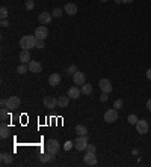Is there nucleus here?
Masks as SVG:
<instances>
[{
    "mask_svg": "<svg viewBox=\"0 0 151 167\" xmlns=\"http://www.w3.org/2000/svg\"><path fill=\"white\" fill-rule=\"evenodd\" d=\"M20 47L23 50H30V48H35L36 47V36L33 35H24L20 39Z\"/></svg>",
    "mask_w": 151,
    "mask_h": 167,
    "instance_id": "f257e3e1",
    "label": "nucleus"
},
{
    "mask_svg": "<svg viewBox=\"0 0 151 167\" xmlns=\"http://www.w3.org/2000/svg\"><path fill=\"white\" fill-rule=\"evenodd\" d=\"M86 146H88V136H79L74 140V148L77 151H86Z\"/></svg>",
    "mask_w": 151,
    "mask_h": 167,
    "instance_id": "f03ea898",
    "label": "nucleus"
},
{
    "mask_svg": "<svg viewBox=\"0 0 151 167\" xmlns=\"http://www.w3.org/2000/svg\"><path fill=\"white\" fill-rule=\"evenodd\" d=\"M45 149L50 154H58V151L60 149V143L58 140H54V138H50V140L45 142Z\"/></svg>",
    "mask_w": 151,
    "mask_h": 167,
    "instance_id": "7ed1b4c3",
    "label": "nucleus"
},
{
    "mask_svg": "<svg viewBox=\"0 0 151 167\" xmlns=\"http://www.w3.org/2000/svg\"><path fill=\"white\" fill-rule=\"evenodd\" d=\"M104 121L106 123H113L115 121H118V110L116 108H110L104 113Z\"/></svg>",
    "mask_w": 151,
    "mask_h": 167,
    "instance_id": "20e7f679",
    "label": "nucleus"
},
{
    "mask_svg": "<svg viewBox=\"0 0 151 167\" xmlns=\"http://www.w3.org/2000/svg\"><path fill=\"white\" fill-rule=\"evenodd\" d=\"M20 107V98L18 97H9L6 99V108L8 110H17Z\"/></svg>",
    "mask_w": 151,
    "mask_h": 167,
    "instance_id": "39448f33",
    "label": "nucleus"
},
{
    "mask_svg": "<svg viewBox=\"0 0 151 167\" xmlns=\"http://www.w3.org/2000/svg\"><path fill=\"white\" fill-rule=\"evenodd\" d=\"M148 129H150L148 122L143 121V119H139V121H137V123H136V131H137L139 134H147Z\"/></svg>",
    "mask_w": 151,
    "mask_h": 167,
    "instance_id": "423d86ee",
    "label": "nucleus"
},
{
    "mask_svg": "<svg viewBox=\"0 0 151 167\" xmlns=\"http://www.w3.org/2000/svg\"><path fill=\"white\" fill-rule=\"evenodd\" d=\"M83 163H85L86 166H95V164H97L95 154H94V152H86L85 157H83Z\"/></svg>",
    "mask_w": 151,
    "mask_h": 167,
    "instance_id": "0eeeda50",
    "label": "nucleus"
},
{
    "mask_svg": "<svg viewBox=\"0 0 151 167\" xmlns=\"http://www.w3.org/2000/svg\"><path fill=\"white\" fill-rule=\"evenodd\" d=\"M73 81H74V84H77V86H83L85 81H86V76H85V72L77 71L76 74H73Z\"/></svg>",
    "mask_w": 151,
    "mask_h": 167,
    "instance_id": "6e6552de",
    "label": "nucleus"
},
{
    "mask_svg": "<svg viewBox=\"0 0 151 167\" xmlns=\"http://www.w3.org/2000/svg\"><path fill=\"white\" fill-rule=\"evenodd\" d=\"M98 86H100V89L103 92H106V93H110L112 92V84H110V81L107 80V78H101L100 80V83H98Z\"/></svg>",
    "mask_w": 151,
    "mask_h": 167,
    "instance_id": "1a4fd4ad",
    "label": "nucleus"
},
{
    "mask_svg": "<svg viewBox=\"0 0 151 167\" xmlns=\"http://www.w3.org/2000/svg\"><path fill=\"white\" fill-rule=\"evenodd\" d=\"M27 65H29V71L33 72V74H39V72L42 71V65L36 60H30Z\"/></svg>",
    "mask_w": 151,
    "mask_h": 167,
    "instance_id": "9d476101",
    "label": "nucleus"
},
{
    "mask_svg": "<svg viewBox=\"0 0 151 167\" xmlns=\"http://www.w3.org/2000/svg\"><path fill=\"white\" fill-rule=\"evenodd\" d=\"M35 36L36 39H45L48 36V30H47V27L45 26H39L36 27V30H35Z\"/></svg>",
    "mask_w": 151,
    "mask_h": 167,
    "instance_id": "9b49d317",
    "label": "nucleus"
},
{
    "mask_svg": "<svg viewBox=\"0 0 151 167\" xmlns=\"http://www.w3.org/2000/svg\"><path fill=\"white\" fill-rule=\"evenodd\" d=\"M80 95H82V89L79 86H73V87L68 89V97L71 99H77Z\"/></svg>",
    "mask_w": 151,
    "mask_h": 167,
    "instance_id": "f8f14e48",
    "label": "nucleus"
},
{
    "mask_svg": "<svg viewBox=\"0 0 151 167\" xmlns=\"http://www.w3.org/2000/svg\"><path fill=\"white\" fill-rule=\"evenodd\" d=\"M52 18H53V15L50 12H41L38 15V21H39V24H48L52 21Z\"/></svg>",
    "mask_w": 151,
    "mask_h": 167,
    "instance_id": "ddd939ff",
    "label": "nucleus"
},
{
    "mask_svg": "<svg viewBox=\"0 0 151 167\" xmlns=\"http://www.w3.org/2000/svg\"><path fill=\"white\" fill-rule=\"evenodd\" d=\"M0 161H2L3 166H8V164H11L14 161V157L11 154H8V152H2L0 154Z\"/></svg>",
    "mask_w": 151,
    "mask_h": 167,
    "instance_id": "4468645a",
    "label": "nucleus"
},
{
    "mask_svg": "<svg viewBox=\"0 0 151 167\" xmlns=\"http://www.w3.org/2000/svg\"><path fill=\"white\" fill-rule=\"evenodd\" d=\"M44 106H45V108H56L58 107V99L53 98V97H45Z\"/></svg>",
    "mask_w": 151,
    "mask_h": 167,
    "instance_id": "2eb2a0df",
    "label": "nucleus"
},
{
    "mask_svg": "<svg viewBox=\"0 0 151 167\" xmlns=\"http://www.w3.org/2000/svg\"><path fill=\"white\" fill-rule=\"evenodd\" d=\"M64 12L68 14L70 17H73L77 14V6H76L74 3H67V5L64 6Z\"/></svg>",
    "mask_w": 151,
    "mask_h": 167,
    "instance_id": "dca6fc26",
    "label": "nucleus"
},
{
    "mask_svg": "<svg viewBox=\"0 0 151 167\" xmlns=\"http://www.w3.org/2000/svg\"><path fill=\"white\" fill-rule=\"evenodd\" d=\"M59 83H60V76L58 72H54V74H52V76L48 77V84H50V86L54 87V86H58Z\"/></svg>",
    "mask_w": 151,
    "mask_h": 167,
    "instance_id": "f3484780",
    "label": "nucleus"
},
{
    "mask_svg": "<svg viewBox=\"0 0 151 167\" xmlns=\"http://www.w3.org/2000/svg\"><path fill=\"white\" fill-rule=\"evenodd\" d=\"M0 137L2 138H8L9 137V127L5 122H2V125H0Z\"/></svg>",
    "mask_w": 151,
    "mask_h": 167,
    "instance_id": "a211bd4d",
    "label": "nucleus"
},
{
    "mask_svg": "<svg viewBox=\"0 0 151 167\" xmlns=\"http://www.w3.org/2000/svg\"><path fill=\"white\" fill-rule=\"evenodd\" d=\"M68 102H70V97H58V107L60 108H65L68 106Z\"/></svg>",
    "mask_w": 151,
    "mask_h": 167,
    "instance_id": "6ab92c4d",
    "label": "nucleus"
},
{
    "mask_svg": "<svg viewBox=\"0 0 151 167\" xmlns=\"http://www.w3.org/2000/svg\"><path fill=\"white\" fill-rule=\"evenodd\" d=\"M20 60H21V63H29V62H30L29 50H23L21 53H20Z\"/></svg>",
    "mask_w": 151,
    "mask_h": 167,
    "instance_id": "aec40b11",
    "label": "nucleus"
},
{
    "mask_svg": "<svg viewBox=\"0 0 151 167\" xmlns=\"http://www.w3.org/2000/svg\"><path fill=\"white\" fill-rule=\"evenodd\" d=\"M54 154H50V152H47V154H41L39 155V161L41 163H48V161H52L54 157H53Z\"/></svg>",
    "mask_w": 151,
    "mask_h": 167,
    "instance_id": "412c9836",
    "label": "nucleus"
},
{
    "mask_svg": "<svg viewBox=\"0 0 151 167\" xmlns=\"http://www.w3.org/2000/svg\"><path fill=\"white\" fill-rule=\"evenodd\" d=\"M76 134L77 136H88V128L85 125H77L76 127Z\"/></svg>",
    "mask_w": 151,
    "mask_h": 167,
    "instance_id": "4be33fe9",
    "label": "nucleus"
},
{
    "mask_svg": "<svg viewBox=\"0 0 151 167\" xmlns=\"http://www.w3.org/2000/svg\"><path fill=\"white\" fill-rule=\"evenodd\" d=\"M9 117V110H8L6 107H2V110H0V119L5 122Z\"/></svg>",
    "mask_w": 151,
    "mask_h": 167,
    "instance_id": "5701e85b",
    "label": "nucleus"
},
{
    "mask_svg": "<svg viewBox=\"0 0 151 167\" xmlns=\"http://www.w3.org/2000/svg\"><path fill=\"white\" fill-rule=\"evenodd\" d=\"M27 71H29V65H26V63H21V65L17 68V72H18V74H26Z\"/></svg>",
    "mask_w": 151,
    "mask_h": 167,
    "instance_id": "b1692460",
    "label": "nucleus"
},
{
    "mask_svg": "<svg viewBox=\"0 0 151 167\" xmlns=\"http://www.w3.org/2000/svg\"><path fill=\"white\" fill-rule=\"evenodd\" d=\"M91 92H92V86H91V84H83L82 86V93L83 95H89Z\"/></svg>",
    "mask_w": 151,
    "mask_h": 167,
    "instance_id": "393cba45",
    "label": "nucleus"
},
{
    "mask_svg": "<svg viewBox=\"0 0 151 167\" xmlns=\"http://www.w3.org/2000/svg\"><path fill=\"white\" fill-rule=\"evenodd\" d=\"M127 121H128V123H130V125H136V123H137V121H139V117H137L136 114H130V116L127 117Z\"/></svg>",
    "mask_w": 151,
    "mask_h": 167,
    "instance_id": "a878e982",
    "label": "nucleus"
},
{
    "mask_svg": "<svg viewBox=\"0 0 151 167\" xmlns=\"http://www.w3.org/2000/svg\"><path fill=\"white\" fill-rule=\"evenodd\" d=\"M62 14H64V9H60V8H54V9L52 11V15H53V17H56V18H59Z\"/></svg>",
    "mask_w": 151,
    "mask_h": 167,
    "instance_id": "bb28decb",
    "label": "nucleus"
},
{
    "mask_svg": "<svg viewBox=\"0 0 151 167\" xmlns=\"http://www.w3.org/2000/svg\"><path fill=\"white\" fill-rule=\"evenodd\" d=\"M24 6H26L27 11H32V9L35 8V0H26V5H24Z\"/></svg>",
    "mask_w": 151,
    "mask_h": 167,
    "instance_id": "cd10ccee",
    "label": "nucleus"
},
{
    "mask_svg": "<svg viewBox=\"0 0 151 167\" xmlns=\"http://www.w3.org/2000/svg\"><path fill=\"white\" fill-rule=\"evenodd\" d=\"M0 17H2V20H6V17H8V9L5 8V6H2V8H0Z\"/></svg>",
    "mask_w": 151,
    "mask_h": 167,
    "instance_id": "c85d7f7f",
    "label": "nucleus"
},
{
    "mask_svg": "<svg viewBox=\"0 0 151 167\" xmlns=\"http://www.w3.org/2000/svg\"><path fill=\"white\" fill-rule=\"evenodd\" d=\"M77 71H79V69H77V66H76V65H71L70 68H67V74H68V76H70V74H76Z\"/></svg>",
    "mask_w": 151,
    "mask_h": 167,
    "instance_id": "c756f323",
    "label": "nucleus"
},
{
    "mask_svg": "<svg viewBox=\"0 0 151 167\" xmlns=\"http://www.w3.org/2000/svg\"><path fill=\"white\" fill-rule=\"evenodd\" d=\"M122 106H124V102H122V99H116L115 102H113V108H122Z\"/></svg>",
    "mask_w": 151,
    "mask_h": 167,
    "instance_id": "7c9ffc66",
    "label": "nucleus"
},
{
    "mask_svg": "<svg viewBox=\"0 0 151 167\" xmlns=\"http://www.w3.org/2000/svg\"><path fill=\"white\" fill-rule=\"evenodd\" d=\"M73 146H74V142H70V140H68L67 143L64 144V149H65V151H70V149H71Z\"/></svg>",
    "mask_w": 151,
    "mask_h": 167,
    "instance_id": "2f4dec72",
    "label": "nucleus"
},
{
    "mask_svg": "<svg viewBox=\"0 0 151 167\" xmlns=\"http://www.w3.org/2000/svg\"><path fill=\"white\" fill-rule=\"evenodd\" d=\"M86 152H94V154H95V152H97L95 144H88V146H86Z\"/></svg>",
    "mask_w": 151,
    "mask_h": 167,
    "instance_id": "473e14b6",
    "label": "nucleus"
},
{
    "mask_svg": "<svg viewBox=\"0 0 151 167\" xmlns=\"http://www.w3.org/2000/svg\"><path fill=\"white\" fill-rule=\"evenodd\" d=\"M35 48H44V39H36V47Z\"/></svg>",
    "mask_w": 151,
    "mask_h": 167,
    "instance_id": "72a5a7b5",
    "label": "nucleus"
},
{
    "mask_svg": "<svg viewBox=\"0 0 151 167\" xmlns=\"http://www.w3.org/2000/svg\"><path fill=\"white\" fill-rule=\"evenodd\" d=\"M107 95H109V93H106V92H103V93L100 95V101H107V98H109Z\"/></svg>",
    "mask_w": 151,
    "mask_h": 167,
    "instance_id": "f704fd0d",
    "label": "nucleus"
},
{
    "mask_svg": "<svg viewBox=\"0 0 151 167\" xmlns=\"http://www.w3.org/2000/svg\"><path fill=\"white\" fill-rule=\"evenodd\" d=\"M8 20H2V23H0V26H2V27H8Z\"/></svg>",
    "mask_w": 151,
    "mask_h": 167,
    "instance_id": "c9c22d12",
    "label": "nucleus"
},
{
    "mask_svg": "<svg viewBox=\"0 0 151 167\" xmlns=\"http://www.w3.org/2000/svg\"><path fill=\"white\" fill-rule=\"evenodd\" d=\"M147 78H148V80H151V68L147 69Z\"/></svg>",
    "mask_w": 151,
    "mask_h": 167,
    "instance_id": "e433bc0d",
    "label": "nucleus"
},
{
    "mask_svg": "<svg viewBox=\"0 0 151 167\" xmlns=\"http://www.w3.org/2000/svg\"><path fill=\"white\" fill-rule=\"evenodd\" d=\"M147 108L151 112V99H148V101H147Z\"/></svg>",
    "mask_w": 151,
    "mask_h": 167,
    "instance_id": "4c0bfd02",
    "label": "nucleus"
},
{
    "mask_svg": "<svg viewBox=\"0 0 151 167\" xmlns=\"http://www.w3.org/2000/svg\"><path fill=\"white\" fill-rule=\"evenodd\" d=\"M0 106H2V107H6V99H2V101H0Z\"/></svg>",
    "mask_w": 151,
    "mask_h": 167,
    "instance_id": "58836bf2",
    "label": "nucleus"
},
{
    "mask_svg": "<svg viewBox=\"0 0 151 167\" xmlns=\"http://www.w3.org/2000/svg\"><path fill=\"white\" fill-rule=\"evenodd\" d=\"M133 0H122V3H131Z\"/></svg>",
    "mask_w": 151,
    "mask_h": 167,
    "instance_id": "ea45409f",
    "label": "nucleus"
},
{
    "mask_svg": "<svg viewBox=\"0 0 151 167\" xmlns=\"http://www.w3.org/2000/svg\"><path fill=\"white\" fill-rule=\"evenodd\" d=\"M115 3H116V5H121V3H122V0H115Z\"/></svg>",
    "mask_w": 151,
    "mask_h": 167,
    "instance_id": "a19ab883",
    "label": "nucleus"
},
{
    "mask_svg": "<svg viewBox=\"0 0 151 167\" xmlns=\"http://www.w3.org/2000/svg\"><path fill=\"white\" fill-rule=\"evenodd\" d=\"M100 2H103V3H106V2H107V0H100Z\"/></svg>",
    "mask_w": 151,
    "mask_h": 167,
    "instance_id": "79ce46f5",
    "label": "nucleus"
}]
</instances>
